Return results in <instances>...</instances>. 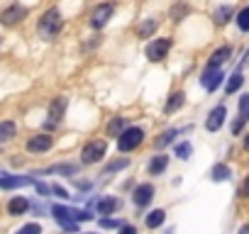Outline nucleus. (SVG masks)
Returning a JSON list of instances; mask_svg holds the SVG:
<instances>
[{
  "label": "nucleus",
  "mask_w": 249,
  "mask_h": 234,
  "mask_svg": "<svg viewBox=\"0 0 249 234\" xmlns=\"http://www.w3.org/2000/svg\"><path fill=\"white\" fill-rule=\"evenodd\" d=\"M52 193H54L56 198H71V195H69V190H66V188H61V185H56V183L52 185Z\"/></svg>",
  "instance_id": "obj_35"
},
{
  "label": "nucleus",
  "mask_w": 249,
  "mask_h": 234,
  "mask_svg": "<svg viewBox=\"0 0 249 234\" xmlns=\"http://www.w3.org/2000/svg\"><path fill=\"white\" fill-rule=\"evenodd\" d=\"M242 83H244V76H242V73H232V76L227 78V83H225V93H227V95L237 93V90L242 88Z\"/></svg>",
  "instance_id": "obj_21"
},
{
  "label": "nucleus",
  "mask_w": 249,
  "mask_h": 234,
  "mask_svg": "<svg viewBox=\"0 0 249 234\" xmlns=\"http://www.w3.org/2000/svg\"><path fill=\"white\" fill-rule=\"evenodd\" d=\"M164 219H166V212H164V210H154V212L147 215V227H149V229H157V227L164 224Z\"/></svg>",
  "instance_id": "obj_24"
},
{
  "label": "nucleus",
  "mask_w": 249,
  "mask_h": 234,
  "mask_svg": "<svg viewBox=\"0 0 249 234\" xmlns=\"http://www.w3.org/2000/svg\"><path fill=\"white\" fill-rule=\"evenodd\" d=\"M239 117H244V120L249 122V93L239 98Z\"/></svg>",
  "instance_id": "obj_32"
},
{
  "label": "nucleus",
  "mask_w": 249,
  "mask_h": 234,
  "mask_svg": "<svg viewBox=\"0 0 249 234\" xmlns=\"http://www.w3.org/2000/svg\"><path fill=\"white\" fill-rule=\"evenodd\" d=\"M27 210H30V200L22 198V195H18V198H13V200L8 202V212H10V215H25Z\"/></svg>",
  "instance_id": "obj_17"
},
{
  "label": "nucleus",
  "mask_w": 249,
  "mask_h": 234,
  "mask_svg": "<svg viewBox=\"0 0 249 234\" xmlns=\"http://www.w3.org/2000/svg\"><path fill=\"white\" fill-rule=\"evenodd\" d=\"M100 227H105V229H120V227H122V222H120V219L103 217V219H100Z\"/></svg>",
  "instance_id": "obj_34"
},
{
  "label": "nucleus",
  "mask_w": 249,
  "mask_h": 234,
  "mask_svg": "<svg viewBox=\"0 0 249 234\" xmlns=\"http://www.w3.org/2000/svg\"><path fill=\"white\" fill-rule=\"evenodd\" d=\"M230 176H232V171H230V166H225V164H217V166L210 168V181H215V183L227 181Z\"/></svg>",
  "instance_id": "obj_20"
},
{
  "label": "nucleus",
  "mask_w": 249,
  "mask_h": 234,
  "mask_svg": "<svg viewBox=\"0 0 249 234\" xmlns=\"http://www.w3.org/2000/svg\"><path fill=\"white\" fill-rule=\"evenodd\" d=\"M103 156H105V142H103V139H98V142H88V144L83 147V151H81V161H83L86 166L98 164Z\"/></svg>",
  "instance_id": "obj_5"
},
{
  "label": "nucleus",
  "mask_w": 249,
  "mask_h": 234,
  "mask_svg": "<svg viewBox=\"0 0 249 234\" xmlns=\"http://www.w3.org/2000/svg\"><path fill=\"white\" fill-rule=\"evenodd\" d=\"M174 137H178V130H176V127H174V130H166V132L157 139V149H161V147L171 144V142H174Z\"/></svg>",
  "instance_id": "obj_28"
},
{
  "label": "nucleus",
  "mask_w": 249,
  "mask_h": 234,
  "mask_svg": "<svg viewBox=\"0 0 249 234\" xmlns=\"http://www.w3.org/2000/svg\"><path fill=\"white\" fill-rule=\"evenodd\" d=\"M244 122H247L244 117H237V120L232 122V134H239V132H242V127H244Z\"/></svg>",
  "instance_id": "obj_36"
},
{
  "label": "nucleus",
  "mask_w": 249,
  "mask_h": 234,
  "mask_svg": "<svg viewBox=\"0 0 249 234\" xmlns=\"http://www.w3.org/2000/svg\"><path fill=\"white\" fill-rule=\"evenodd\" d=\"M64 112H66V98H56V100H52V105H49V122H52V125L61 122Z\"/></svg>",
  "instance_id": "obj_12"
},
{
  "label": "nucleus",
  "mask_w": 249,
  "mask_h": 234,
  "mask_svg": "<svg viewBox=\"0 0 249 234\" xmlns=\"http://www.w3.org/2000/svg\"><path fill=\"white\" fill-rule=\"evenodd\" d=\"M244 149H247V151H249V134H247V137H244Z\"/></svg>",
  "instance_id": "obj_41"
},
{
  "label": "nucleus",
  "mask_w": 249,
  "mask_h": 234,
  "mask_svg": "<svg viewBox=\"0 0 249 234\" xmlns=\"http://www.w3.org/2000/svg\"><path fill=\"white\" fill-rule=\"evenodd\" d=\"M239 234H249V224H244V227L239 229Z\"/></svg>",
  "instance_id": "obj_40"
},
{
  "label": "nucleus",
  "mask_w": 249,
  "mask_h": 234,
  "mask_svg": "<svg viewBox=\"0 0 249 234\" xmlns=\"http://www.w3.org/2000/svg\"><path fill=\"white\" fill-rule=\"evenodd\" d=\"M52 215L56 217V222H59L66 232H76V229H78V222H76V217H73V207L54 205V207H52Z\"/></svg>",
  "instance_id": "obj_6"
},
{
  "label": "nucleus",
  "mask_w": 249,
  "mask_h": 234,
  "mask_svg": "<svg viewBox=\"0 0 249 234\" xmlns=\"http://www.w3.org/2000/svg\"><path fill=\"white\" fill-rule=\"evenodd\" d=\"M124 132V120L122 117H115V120H110L107 125V137H120Z\"/></svg>",
  "instance_id": "obj_25"
},
{
  "label": "nucleus",
  "mask_w": 249,
  "mask_h": 234,
  "mask_svg": "<svg viewBox=\"0 0 249 234\" xmlns=\"http://www.w3.org/2000/svg\"><path fill=\"white\" fill-rule=\"evenodd\" d=\"M15 132H18L15 122H10V120L0 122V142H10V139L15 137Z\"/></svg>",
  "instance_id": "obj_22"
},
{
  "label": "nucleus",
  "mask_w": 249,
  "mask_h": 234,
  "mask_svg": "<svg viewBox=\"0 0 249 234\" xmlns=\"http://www.w3.org/2000/svg\"><path fill=\"white\" fill-rule=\"evenodd\" d=\"M120 234H137V227L135 224H122L120 227Z\"/></svg>",
  "instance_id": "obj_38"
},
{
  "label": "nucleus",
  "mask_w": 249,
  "mask_h": 234,
  "mask_svg": "<svg viewBox=\"0 0 249 234\" xmlns=\"http://www.w3.org/2000/svg\"><path fill=\"white\" fill-rule=\"evenodd\" d=\"M61 27H64V20H61V13H59L56 8L47 10V13L42 15V20H39V34H42L44 39H54V37L61 32Z\"/></svg>",
  "instance_id": "obj_1"
},
{
  "label": "nucleus",
  "mask_w": 249,
  "mask_h": 234,
  "mask_svg": "<svg viewBox=\"0 0 249 234\" xmlns=\"http://www.w3.org/2000/svg\"><path fill=\"white\" fill-rule=\"evenodd\" d=\"M117 198L115 195H107V198H100L98 202H95V210H98V215H110V212H115L117 210Z\"/></svg>",
  "instance_id": "obj_15"
},
{
  "label": "nucleus",
  "mask_w": 249,
  "mask_h": 234,
  "mask_svg": "<svg viewBox=\"0 0 249 234\" xmlns=\"http://www.w3.org/2000/svg\"><path fill=\"white\" fill-rule=\"evenodd\" d=\"M18 234H42V227H39L37 222H30V224L20 227V229H18Z\"/></svg>",
  "instance_id": "obj_33"
},
{
  "label": "nucleus",
  "mask_w": 249,
  "mask_h": 234,
  "mask_svg": "<svg viewBox=\"0 0 249 234\" xmlns=\"http://www.w3.org/2000/svg\"><path fill=\"white\" fill-rule=\"evenodd\" d=\"M112 13H115V3H100V5H95V10L90 13V27L93 30H103L107 25V20L112 17Z\"/></svg>",
  "instance_id": "obj_4"
},
{
  "label": "nucleus",
  "mask_w": 249,
  "mask_h": 234,
  "mask_svg": "<svg viewBox=\"0 0 249 234\" xmlns=\"http://www.w3.org/2000/svg\"><path fill=\"white\" fill-rule=\"evenodd\" d=\"M222 78H225V73H222L220 68H208V71L200 76V83H203V88H205L208 93H213V90L220 88Z\"/></svg>",
  "instance_id": "obj_10"
},
{
  "label": "nucleus",
  "mask_w": 249,
  "mask_h": 234,
  "mask_svg": "<svg viewBox=\"0 0 249 234\" xmlns=\"http://www.w3.org/2000/svg\"><path fill=\"white\" fill-rule=\"evenodd\" d=\"M35 188H37V193H39V195H49V193H52V188H49V185H44V183H39V181H35Z\"/></svg>",
  "instance_id": "obj_37"
},
{
  "label": "nucleus",
  "mask_w": 249,
  "mask_h": 234,
  "mask_svg": "<svg viewBox=\"0 0 249 234\" xmlns=\"http://www.w3.org/2000/svg\"><path fill=\"white\" fill-rule=\"evenodd\" d=\"M157 27H159V22H157L154 17H147V20H144V22L140 25V30H137V34H140L142 39H147L149 34H154V30H157Z\"/></svg>",
  "instance_id": "obj_23"
},
{
  "label": "nucleus",
  "mask_w": 249,
  "mask_h": 234,
  "mask_svg": "<svg viewBox=\"0 0 249 234\" xmlns=\"http://www.w3.org/2000/svg\"><path fill=\"white\" fill-rule=\"evenodd\" d=\"M144 142V130L142 127H127L117 137V149L120 151H132Z\"/></svg>",
  "instance_id": "obj_2"
},
{
  "label": "nucleus",
  "mask_w": 249,
  "mask_h": 234,
  "mask_svg": "<svg viewBox=\"0 0 249 234\" xmlns=\"http://www.w3.org/2000/svg\"><path fill=\"white\" fill-rule=\"evenodd\" d=\"M86 234H95V232H86Z\"/></svg>",
  "instance_id": "obj_42"
},
{
  "label": "nucleus",
  "mask_w": 249,
  "mask_h": 234,
  "mask_svg": "<svg viewBox=\"0 0 249 234\" xmlns=\"http://www.w3.org/2000/svg\"><path fill=\"white\" fill-rule=\"evenodd\" d=\"M239 195H249V178L244 181V185H242V190H239Z\"/></svg>",
  "instance_id": "obj_39"
},
{
  "label": "nucleus",
  "mask_w": 249,
  "mask_h": 234,
  "mask_svg": "<svg viewBox=\"0 0 249 234\" xmlns=\"http://www.w3.org/2000/svg\"><path fill=\"white\" fill-rule=\"evenodd\" d=\"M191 13V8L186 5V3H181V5H176V8H171V17H174V22H181L186 15Z\"/></svg>",
  "instance_id": "obj_29"
},
{
  "label": "nucleus",
  "mask_w": 249,
  "mask_h": 234,
  "mask_svg": "<svg viewBox=\"0 0 249 234\" xmlns=\"http://www.w3.org/2000/svg\"><path fill=\"white\" fill-rule=\"evenodd\" d=\"M166 166H169V156H166V154H157V156L149 161V173H152V176H161V173L166 171Z\"/></svg>",
  "instance_id": "obj_16"
},
{
  "label": "nucleus",
  "mask_w": 249,
  "mask_h": 234,
  "mask_svg": "<svg viewBox=\"0 0 249 234\" xmlns=\"http://www.w3.org/2000/svg\"><path fill=\"white\" fill-rule=\"evenodd\" d=\"M52 144H54V139H52L49 134H35V137L27 142V151H32V154H44V151L52 149Z\"/></svg>",
  "instance_id": "obj_11"
},
{
  "label": "nucleus",
  "mask_w": 249,
  "mask_h": 234,
  "mask_svg": "<svg viewBox=\"0 0 249 234\" xmlns=\"http://www.w3.org/2000/svg\"><path fill=\"white\" fill-rule=\"evenodd\" d=\"M35 181L27 176H0V188H22V185H32Z\"/></svg>",
  "instance_id": "obj_14"
},
{
  "label": "nucleus",
  "mask_w": 249,
  "mask_h": 234,
  "mask_svg": "<svg viewBox=\"0 0 249 234\" xmlns=\"http://www.w3.org/2000/svg\"><path fill=\"white\" fill-rule=\"evenodd\" d=\"M154 193H157V190H154L152 183H142V185L135 188V193H132V202H135L137 207H147V205L152 202Z\"/></svg>",
  "instance_id": "obj_8"
},
{
  "label": "nucleus",
  "mask_w": 249,
  "mask_h": 234,
  "mask_svg": "<svg viewBox=\"0 0 249 234\" xmlns=\"http://www.w3.org/2000/svg\"><path fill=\"white\" fill-rule=\"evenodd\" d=\"M47 173H66V176H73V173H78V166H71V164H61V166H54V168H49Z\"/></svg>",
  "instance_id": "obj_31"
},
{
  "label": "nucleus",
  "mask_w": 249,
  "mask_h": 234,
  "mask_svg": "<svg viewBox=\"0 0 249 234\" xmlns=\"http://www.w3.org/2000/svg\"><path fill=\"white\" fill-rule=\"evenodd\" d=\"M232 15H234V8H232V5H220V8L215 10L213 20H215L217 25H227V22L232 20Z\"/></svg>",
  "instance_id": "obj_19"
},
{
  "label": "nucleus",
  "mask_w": 249,
  "mask_h": 234,
  "mask_svg": "<svg viewBox=\"0 0 249 234\" xmlns=\"http://www.w3.org/2000/svg\"><path fill=\"white\" fill-rule=\"evenodd\" d=\"M183 100H186V95H183L181 90H176V93H171V95H169V100H166V105H164V112H166V115H171V112H176V110H181V105H183Z\"/></svg>",
  "instance_id": "obj_18"
},
{
  "label": "nucleus",
  "mask_w": 249,
  "mask_h": 234,
  "mask_svg": "<svg viewBox=\"0 0 249 234\" xmlns=\"http://www.w3.org/2000/svg\"><path fill=\"white\" fill-rule=\"evenodd\" d=\"M230 56H232V47H227V44H225V47L215 49V51H213V56H210V61H208V68H220Z\"/></svg>",
  "instance_id": "obj_13"
},
{
  "label": "nucleus",
  "mask_w": 249,
  "mask_h": 234,
  "mask_svg": "<svg viewBox=\"0 0 249 234\" xmlns=\"http://www.w3.org/2000/svg\"><path fill=\"white\" fill-rule=\"evenodd\" d=\"M174 154H176L181 161H188V159H191V154H193V147H191V142H181V144H176Z\"/></svg>",
  "instance_id": "obj_26"
},
{
  "label": "nucleus",
  "mask_w": 249,
  "mask_h": 234,
  "mask_svg": "<svg viewBox=\"0 0 249 234\" xmlns=\"http://www.w3.org/2000/svg\"><path fill=\"white\" fill-rule=\"evenodd\" d=\"M27 17V8L22 5H10L8 10H3V15H0V22H3L5 27H13L18 22H22Z\"/></svg>",
  "instance_id": "obj_7"
},
{
  "label": "nucleus",
  "mask_w": 249,
  "mask_h": 234,
  "mask_svg": "<svg viewBox=\"0 0 249 234\" xmlns=\"http://www.w3.org/2000/svg\"><path fill=\"white\" fill-rule=\"evenodd\" d=\"M234 20H237V27H239L242 32H249V8H242Z\"/></svg>",
  "instance_id": "obj_27"
},
{
  "label": "nucleus",
  "mask_w": 249,
  "mask_h": 234,
  "mask_svg": "<svg viewBox=\"0 0 249 234\" xmlns=\"http://www.w3.org/2000/svg\"><path fill=\"white\" fill-rule=\"evenodd\" d=\"M127 166H130V161H127V159H120V161H112V164H107L103 173H105V176H110V173H115V171H122V168H127Z\"/></svg>",
  "instance_id": "obj_30"
},
{
  "label": "nucleus",
  "mask_w": 249,
  "mask_h": 234,
  "mask_svg": "<svg viewBox=\"0 0 249 234\" xmlns=\"http://www.w3.org/2000/svg\"><path fill=\"white\" fill-rule=\"evenodd\" d=\"M171 39L169 37H159V39H154V42H149L147 44V59L152 61V64H159V61H164L166 56H169V51H171Z\"/></svg>",
  "instance_id": "obj_3"
},
{
  "label": "nucleus",
  "mask_w": 249,
  "mask_h": 234,
  "mask_svg": "<svg viewBox=\"0 0 249 234\" xmlns=\"http://www.w3.org/2000/svg\"><path fill=\"white\" fill-rule=\"evenodd\" d=\"M225 117H227V107H225V105H217V107L210 110V115H208L205 130H208V132H217V130L222 127V122H225Z\"/></svg>",
  "instance_id": "obj_9"
}]
</instances>
